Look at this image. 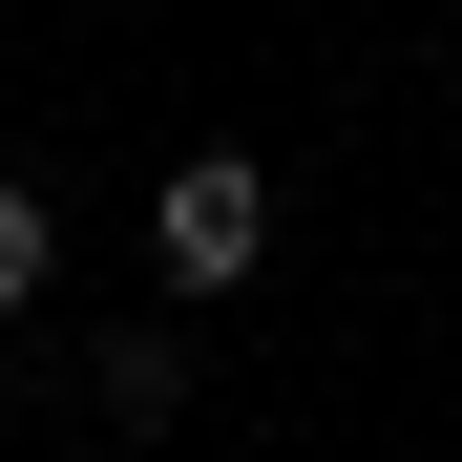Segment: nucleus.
Returning <instances> with one entry per match:
<instances>
[{"instance_id": "obj_1", "label": "nucleus", "mask_w": 462, "mask_h": 462, "mask_svg": "<svg viewBox=\"0 0 462 462\" xmlns=\"http://www.w3.org/2000/svg\"><path fill=\"white\" fill-rule=\"evenodd\" d=\"M147 253H169V294H231L273 253V169H253V147H189V169L147 189Z\"/></svg>"}, {"instance_id": "obj_2", "label": "nucleus", "mask_w": 462, "mask_h": 462, "mask_svg": "<svg viewBox=\"0 0 462 462\" xmlns=\"http://www.w3.org/2000/svg\"><path fill=\"white\" fill-rule=\"evenodd\" d=\"M106 420L169 441V420H189V337H106Z\"/></svg>"}, {"instance_id": "obj_3", "label": "nucleus", "mask_w": 462, "mask_h": 462, "mask_svg": "<svg viewBox=\"0 0 462 462\" xmlns=\"http://www.w3.org/2000/svg\"><path fill=\"white\" fill-rule=\"evenodd\" d=\"M42 253H63V231H42V189L0 169V316H22V294H42Z\"/></svg>"}]
</instances>
